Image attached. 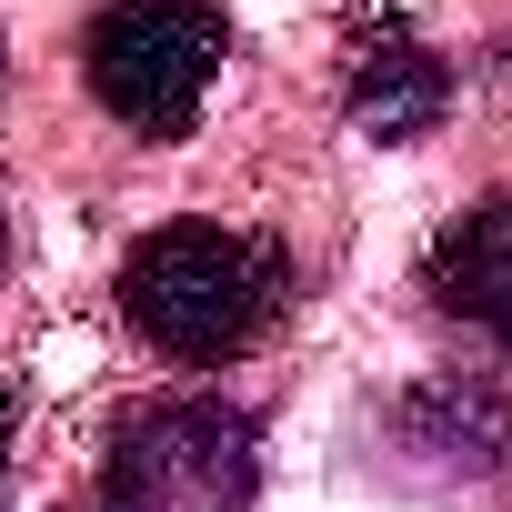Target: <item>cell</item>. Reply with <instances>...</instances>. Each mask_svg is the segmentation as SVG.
<instances>
[{
    "mask_svg": "<svg viewBox=\"0 0 512 512\" xmlns=\"http://www.w3.org/2000/svg\"><path fill=\"white\" fill-rule=\"evenodd\" d=\"M282 292H292L282 251L262 231H231V221H161L121 262V322L181 372L241 362L282 322Z\"/></svg>",
    "mask_w": 512,
    "mask_h": 512,
    "instance_id": "1",
    "label": "cell"
},
{
    "mask_svg": "<svg viewBox=\"0 0 512 512\" xmlns=\"http://www.w3.org/2000/svg\"><path fill=\"white\" fill-rule=\"evenodd\" d=\"M231 61V21L211 0H111V11L81 31V81L91 101L141 131V141H181L211 101Z\"/></svg>",
    "mask_w": 512,
    "mask_h": 512,
    "instance_id": "2",
    "label": "cell"
},
{
    "mask_svg": "<svg viewBox=\"0 0 512 512\" xmlns=\"http://www.w3.org/2000/svg\"><path fill=\"white\" fill-rule=\"evenodd\" d=\"M262 492V432L231 402H151L111 432L81 512H251Z\"/></svg>",
    "mask_w": 512,
    "mask_h": 512,
    "instance_id": "3",
    "label": "cell"
},
{
    "mask_svg": "<svg viewBox=\"0 0 512 512\" xmlns=\"http://www.w3.org/2000/svg\"><path fill=\"white\" fill-rule=\"evenodd\" d=\"M342 51H352L342 61V101H352V121L372 141H422L452 111V71H442V51L412 21H352Z\"/></svg>",
    "mask_w": 512,
    "mask_h": 512,
    "instance_id": "4",
    "label": "cell"
},
{
    "mask_svg": "<svg viewBox=\"0 0 512 512\" xmlns=\"http://www.w3.org/2000/svg\"><path fill=\"white\" fill-rule=\"evenodd\" d=\"M432 302L462 312L472 332H492L512 352V191L472 201L442 241H432Z\"/></svg>",
    "mask_w": 512,
    "mask_h": 512,
    "instance_id": "5",
    "label": "cell"
},
{
    "mask_svg": "<svg viewBox=\"0 0 512 512\" xmlns=\"http://www.w3.org/2000/svg\"><path fill=\"white\" fill-rule=\"evenodd\" d=\"M402 432L412 442H432L442 462H462V472H492L502 462V442H512V412L482 392V382H422L412 392V412H402Z\"/></svg>",
    "mask_w": 512,
    "mask_h": 512,
    "instance_id": "6",
    "label": "cell"
},
{
    "mask_svg": "<svg viewBox=\"0 0 512 512\" xmlns=\"http://www.w3.org/2000/svg\"><path fill=\"white\" fill-rule=\"evenodd\" d=\"M11 422H21V412H11V382H0V462H11Z\"/></svg>",
    "mask_w": 512,
    "mask_h": 512,
    "instance_id": "7",
    "label": "cell"
},
{
    "mask_svg": "<svg viewBox=\"0 0 512 512\" xmlns=\"http://www.w3.org/2000/svg\"><path fill=\"white\" fill-rule=\"evenodd\" d=\"M0 251H11V231H0Z\"/></svg>",
    "mask_w": 512,
    "mask_h": 512,
    "instance_id": "8",
    "label": "cell"
}]
</instances>
